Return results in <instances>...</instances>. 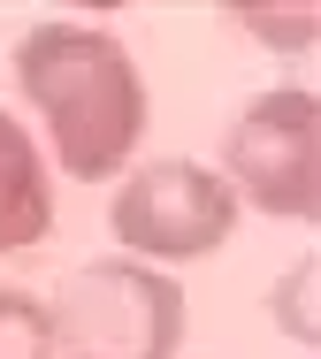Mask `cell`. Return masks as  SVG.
Here are the masks:
<instances>
[{"label": "cell", "instance_id": "3957f363", "mask_svg": "<svg viewBox=\"0 0 321 359\" xmlns=\"http://www.w3.org/2000/svg\"><path fill=\"white\" fill-rule=\"evenodd\" d=\"M222 184L275 222H321V100L306 84H268L222 138Z\"/></svg>", "mask_w": 321, "mask_h": 359}, {"label": "cell", "instance_id": "277c9868", "mask_svg": "<svg viewBox=\"0 0 321 359\" xmlns=\"http://www.w3.org/2000/svg\"><path fill=\"white\" fill-rule=\"evenodd\" d=\"M107 229L123 245V260H207L230 245L238 229V191L222 184V168L199 161H146L123 176Z\"/></svg>", "mask_w": 321, "mask_h": 359}, {"label": "cell", "instance_id": "8992f818", "mask_svg": "<svg viewBox=\"0 0 321 359\" xmlns=\"http://www.w3.org/2000/svg\"><path fill=\"white\" fill-rule=\"evenodd\" d=\"M0 359H54L46 306L23 298V290H0Z\"/></svg>", "mask_w": 321, "mask_h": 359}, {"label": "cell", "instance_id": "52a82bcc", "mask_svg": "<svg viewBox=\"0 0 321 359\" xmlns=\"http://www.w3.org/2000/svg\"><path fill=\"white\" fill-rule=\"evenodd\" d=\"M314 276H321V260H291V276L268 290V313H275V329H283L291 344H314V337H321L314 306H306V298H314Z\"/></svg>", "mask_w": 321, "mask_h": 359}, {"label": "cell", "instance_id": "ba28073f", "mask_svg": "<svg viewBox=\"0 0 321 359\" xmlns=\"http://www.w3.org/2000/svg\"><path fill=\"white\" fill-rule=\"evenodd\" d=\"M238 23H245V31H260V39H283V54H299L306 31H314L299 8H291V15H275V8H238Z\"/></svg>", "mask_w": 321, "mask_h": 359}, {"label": "cell", "instance_id": "5b68a950", "mask_svg": "<svg viewBox=\"0 0 321 359\" xmlns=\"http://www.w3.org/2000/svg\"><path fill=\"white\" fill-rule=\"evenodd\" d=\"M54 229V184L39 168L31 130L0 107V252H31Z\"/></svg>", "mask_w": 321, "mask_h": 359}, {"label": "cell", "instance_id": "7a4b0ae2", "mask_svg": "<svg viewBox=\"0 0 321 359\" xmlns=\"http://www.w3.org/2000/svg\"><path fill=\"white\" fill-rule=\"evenodd\" d=\"M54 359H176L184 290L146 260H84L46 306Z\"/></svg>", "mask_w": 321, "mask_h": 359}, {"label": "cell", "instance_id": "6da1fadb", "mask_svg": "<svg viewBox=\"0 0 321 359\" xmlns=\"http://www.w3.org/2000/svg\"><path fill=\"white\" fill-rule=\"evenodd\" d=\"M15 84L77 184H107L146 138V76L100 23H31L15 46Z\"/></svg>", "mask_w": 321, "mask_h": 359}]
</instances>
